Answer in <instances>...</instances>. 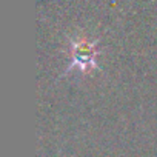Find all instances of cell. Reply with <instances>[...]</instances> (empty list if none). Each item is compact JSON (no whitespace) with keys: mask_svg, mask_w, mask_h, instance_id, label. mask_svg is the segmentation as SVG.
<instances>
[{"mask_svg":"<svg viewBox=\"0 0 157 157\" xmlns=\"http://www.w3.org/2000/svg\"><path fill=\"white\" fill-rule=\"evenodd\" d=\"M96 42L88 39H72L71 40V66L88 72L97 66V48Z\"/></svg>","mask_w":157,"mask_h":157,"instance_id":"cell-1","label":"cell"}]
</instances>
